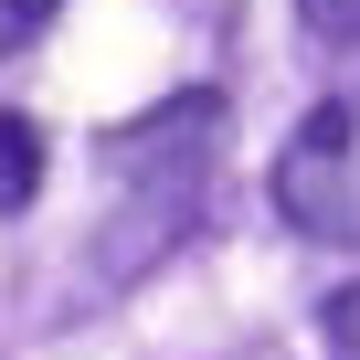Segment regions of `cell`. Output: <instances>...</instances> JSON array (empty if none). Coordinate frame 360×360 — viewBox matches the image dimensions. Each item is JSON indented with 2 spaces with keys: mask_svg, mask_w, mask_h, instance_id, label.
Returning <instances> with one entry per match:
<instances>
[{
  "mask_svg": "<svg viewBox=\"0 0 360 360\" xmlns=\"http://www.w3.org/2000/svg\"><path fill=\"white\" fill-rule=\"evenodd\" d=\"M276 212L307 244H349L360 255V85L318 96L286 127V148H276Z\"/></svg>",
  "mask_w": 360,
  "mask_h": 360,
  "instance_id": "1",
  "label": "cell"
},
{
  "mask_svg": "<svg viewBox=\"0 0 360 360\" xmlns=\"http://www.w3.org/2000/svg\"><path fill=\"white\" fill-rule=\"evenodd\" d=\"M297 22L318 43H360V0H297Z\"/></svg>",
  "mask_w": 360,
  "mask_h": 360,
  "instance_id": "3",
  "label": "cell"
},
{
  "mask_svg": "<svg viewBox=\"0 0 360 360\" xmlns=\"http://www.w3.org/2000/svg\"><path fill=\"white\" fill-rule=\"evenodd\" d=\"M53 11H64V0H0V53H22V43H32Z\"/></svg>",
  "mask_w": 360,
  "mask_h": 360,
  "instance_id": "4",
  "label": "cell"
},
{
  "mask_svg": "<svg viewBox=\"0 0 360 360\" xmlns=\"http://www.w3.org/2000/svg\"><path fill=\"white\" fill-rule=\"evenodd\" d=\"M32 191H43V127L0 106V212H32Z\"/></svg>",
  "mask_w": 360,
  "mask_h": 360,
  "instance_id": "2",
  "label": "cell"
}]
</instances>
